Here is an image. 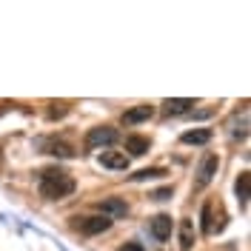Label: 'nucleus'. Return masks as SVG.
Instances as JSON below:
<instances>
[{
  "label": "nucleus",
  "mask_w": 251,
  "mask_h": 251,
  "mask_svg": "<svg viewBox=\"0 0 251 251\" xmlns=\"http://www.w3.org/2000/svg\"><path fill=\"white\" fill-rule=\"evenodd\" d=\"M75 191V180L60 169H46L40 172V197L46 200H63Z\"/></svg>",
  "instance_id": "f257e3e1"
},
{
  "label": "nucleus",
  "mask_w": 251,
  "mask_h": 251,
  "mask_svg": "<svg viewBox=\"0 0 251 251\" xmlns=\"http://www.w3.org/2000/svg\"><path fill=\"white\" fill-rule=\"evenodd\" d=\"M72 228H77L80 234H103V231H109L111 228V220L109 217H75L72 220Z\"/></svg>",
  "instance_id": "f03ea898"
},
{
  "label": "nucleus",
  "mask_w": 251,
  "mask_h": 251,
  "mask_svg": "<svg viewBox=\"0 0 251 251\" xmlns=\"http://www.w3.org/2000/svg\"><path fill=\"white\" fill-rule=\"evenodd\" d=\"M111 143H117V128H111V126H97L86 134V149L89 151L100 149V146H111Z\"/></svg>",
  "instance_id": "7ed1b4c3"
},
{
  "label": "nucleus",
  "mask_w": 251,
  "mask_h": 251,
  "mask_svg": "<svg viewBox=\"0 0 251 251\" xmlns=\"http://www.w3.org/2000/svg\"><path fill=\"white\" fill-rule=\"evenodd\" d=\"M220 169V157L217 154H205L203 163H200V169H197V180H194V188H205L211 180H214V174Z\"/></svg>",
  "instance_id": "20e7f679"
},
{
  "label": "nucleus",
  "mask_w": 251,
  "mask_h": 251,
  "mask_svg": "<svg viewBox=\"0 0 251 251\" xmlns=\"http://www.w3.org/2000/svg\"><path fill=\"white\" fill-rule=\"evenodd\" d=\"M97 211L109 220H117V217H126L128 214V203L120 200V197H106V200L97 203Z\"/></svg>",
  "instance_id": "39448f33"
},
{
  "label": "nucleus",
  "mask_w": 251,
  "mask_h": 251,
  "mask_svg": "<svg viewBox=\"0 0 251 251\" xmlns=\"http://www.w3.org/2000/svg\"><path fill=\"white\" fill-rule=\"evenodd\" d=\"M151 114H154V106H149V103H143V106H134V109H128L123 114V123L126 126H137L143 120H151Z\"/></svg>",
  "instance_id": "423d86ee"
},
{
  "label": "nucleus",
  "mask_w": 251,
  "mask_h": 251,
  "mask_svg": "<svg viewBox=\"0 0 251 251\" xmlns=\"http://www.w3.org/2000/svg\"><path fill=\"white\" fill-rule=\"evenodd\" d=\"M100 166L114 169V172H123V169H128V157H126V151H103Z\"/></svg>",
  "instance_id": "0eeeda50"
},
{
  "label": "nucleus",
  "mask_w": 251,
  "mask_h": 251,
  "mask_svg": "<svg viewBox=\"0 0 251 251\" xmlns=\"http://www.w3.org/2000/svg\"><path fill=\"white\" fill-rule=\"evenodd\" d=\"M151 234H154L157 240H169V237H172V217H169V214H157V217L151 220Z\"/></svg>",
  "instance_id": "6e6552de"
},
{
  "label": "nucleus",
  "mask_w": 251,
  "mask_h": 251,
  "mask_svg": "<svg viewBox=\"0 0 251 251\" xmlns=\"http://www.w3.org/2000/svg\"><path fill=\"white\" fill-rule=\"evenodd\" d=\"M194 246V223L191 220H180V249L183 251H191Z\"/></svg>",
  "instance_id": "1a4fd4ad"
},
{
  "label": "nucleus",
  "mask_w": 251,
  "mask_h": 251,
  "mask_svg": "<svg viewBox=\"0 0 251 251\" xmlns=\"http://www.w3.org/2000/svg\"><path fill=\"white\" fill-rule=\"evenodd\" d=\"M180 140L186 146H203V143L211 140V128H194V131H186Z\"/></svg>",
  "instance_id": "9d476101"
},
{
  "label": "nucleus",
  "mask_w": 251,
  "mask_h": 251,
  "mask_svg": "<svg viewBox=\"0 0 251 251\" xmlns=\"http://www.w3.org/2000/svg\"><path fill=\"white\" fill-rule=\"evenodd\" d=\"M43 149H46V154H54V157H72L75 154V149L66 140H49V143H43Z\"/></svg>",
  "instance_id": "9b49d317"
},
{
  "label": "nucleus",
  "mask_w": 251,
  "mask_h": 251,
  "mask_svg": "<svg viewBox=\"0 0 251 251\" xmlns=\"http://www.w3.org/2000/svg\"><path fill=\"white\" fill-rule=\"evenodd\" d=\"M126 151L134 157H143L149 151V140L146 137H137V134H131V137H126Z\"/></svg>",
  "instance_id": "f8f14e48"
},
{
  "label": "nucleus",
  "mask_w": 251,
  "mask_h": 251,
  "mask_svg": "<svg viewBox=\"0 0 251 251\" xmlns=\"http://www.w3.org/2000/svg\"><path fill=\"white\" fill-rule=\"evenodd\" d=\"M191 106H194V100H166L163 103V111L166 114H186V111H191Z\"/></svg>",
  "instance_id": "ddd939ff"
},
{
  "label": "nucleus",
  "mask_w": 251,
  "mask_h": 251,
  "mask_svg": "<svg viewBox=\"0 0 251 251\" xmlns=\"http://www.w3.org/2000/svg\"><path fill=\"white\" fill-rule=\"evenodd\" d=\"M249 186H251V174L243 172L240 174V180H237V197H240V203L249 200Z\"/></svg>",
  "instance_id": "4468645a"
},
{
  "label": "nucleus",
  "mask_w": 251,
  "mask_h": 251,
  "mask_svg": "<svg viewBox=\"0 0 251 251\" xmlns=\"http://www.w3.org/2000/svg\"><path fill=\"white\" fill-rule=\"evenodd\" d=\"M203 231L205 234H211V203L203 205Z\"/></svg>",
  "instance_id": "2eb2a0df"
},
{
  "label": "nucleus",
  "mask_w": 251,
  "mask_h": 251,
  "mask_svg": "<svg viewBox=\"0 0 251 251\" xmlns=\"http://www.w3.org/2000/svg\"><path fill=\"white\" fill-rule=\"evenodd\" d=\"M146 177H163V169H143L134 174V180H146Z\"/></svg>",
  "instance_id": "dca6fc26"
},
{
  "label": "nucleus",
  "mask_w": 251,
  "mask_h": 251,
  "mask_svg": "<svg viewBox=\"0 0 251 251\" xmlns=\"http://www.w3.org/2000/svg\"><path fill=\"white\" fill-rule=\"evenodd\" d=\"M151 197H154V200H169V197H172V186H166V188H157V191L151 194Z\"/></svg>",
  "instance_id": "f3484780"
},
{
  "label": "nucleus",
  "mask_w": 251,
  "mask_h": 251,
  "mask_svg": "<svg viewBox=\"0 0 251 251\" xmlns=\"http://www.w3.org/2000/svg\"><path fill=\"white\" fill-rule=\"evenodd\" d=\"M120 251H143L140 243H126V246H120Z\"/></svg>",
  "instance_id": "a211bd4d"
}]
</instances>
